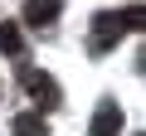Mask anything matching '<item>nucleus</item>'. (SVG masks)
<instances>
[{"label": "nucleus", "instance_id": "f03ea898", "mask_svg": "<svg viewBox=\"0 0 146 136\" xmlns=\"http://www.w3.org/2000/svg\"><path fill=\"white\" fill-rule=\"evenodd\" d=\"M58 5H63V0H29V5H25V20L29 24H54L58 20Z\"/></svg>", "mask_w": 146, "mask_h": 136}, {"label": "nucleus", "instance_id": "f257e3e1", "mask_svg": "<svg viewBox=\"0 0 146 136\" xmlns=\"http://www.w3.org/2000/svg\"><path fill=\"white\" fill-rule=\"evenodd\" d=\"M25 88H29V97H34V102H44V107H54V102H58V88H54V78H49V73H25Z\"/></svg>", "mask_w": 146, "mask_h": 136}, {"label": "nucleus", "instance_id": "39448f33", "mask_svg": "<svg viewBox=\"0 0 146 136\" xmlns=\"http://www.w3.org/2000/svg\"><path fill=\"white\" fill-rule=\"evenodd\" d=\"M25 39H20V24H0V53H20Z\"/></svg>", "mask_w": 146, "mask_h": 136}, {"label": "nucleus", "instance_id": "20e7f679", "mask_svg": "<svg viewBox=\"0 0 146 136\" xmlns=\"http://www.w3.org/2000/svg\"><path fill=\"white\" fill-rule=\"evenodd\" d=\"M15 136H49V126L39 112H25V117H15Z\"/></svg>", "mask_w": 146, "mask_h": 136}, {"label": "nucleus", "instance_id": "7ed1b4c3", "mask_svg": "<svg viewBox=\"0 0 146 136\" xmlns=\"http://www.w3.org/2000/svg\"><path fill=\"white\" fill-rule=\"evenodd\" d=\"M117 102H102L98 107V117H93V136H117Z\"/></svg>", "mask_w": 146, "mask_h": 136}]
</instances>
